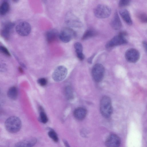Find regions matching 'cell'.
Segmentation results:
<instances>
[{
	"mask_svg": "<svg viewBox=\"0 0 147 147\" xmlns=\"http://www.w3.org/2000/svg\"><path fill=\"white\" fill-rule=\"evenodd\" d=\"M22 126L20 119L16 116H12L9 117L5 123V127L9 132L14 133L18 132Z\"/></svg>",
	"mask_w": 147,
	"mask_h": 147,
	"instance_id": "1",
	"label": "cell"
},
{
	"mask_svg": "<svg viewBox=\"0 0 147 147\" xmlns=\"http://www.w3.org/2000/svg\"><path fill=\"white\" fill-rule=\"evenodd\" d=\"M100 110L102 115L105 117H110L113 112L111 99L107 96L103 97L100 102Z\"/></svg>",
	"mask_w": 147,
	"mask_h": 147,
	"instance_id": "2",
	"label": "cell"
},
{
	"mask_svg": "<svg viewBox=\"0 0 147 147\" xmlns=\"http://www.w3.org/2000/svg\"><path fill=\"white\" fill-rule=\"evenodd\" d=\"M94 14L97 18L103 19L109 17L111 13V9L107 5L104 4L97 5L94 9Z\"/></svg>",
	"mask_w": 147,
	"mask_h": 147,
	"instance_id": "3",
	"label": "cell"
},
{
	"mask_svg": "<svg viewBox=\"0 0 147 147\" xmlns=\"http://www.w3.org/2000/svg\"><path fill=\"white\" fill-rule=\"evenodd\" d=\"M105 73V69L102 64L97 63L93 67L92 75L93 80L96 82L101 81L104 78Z\"/></svg>",
	"mask_w": 147,
	"mask_h": 147,
	"instance_id": "4",
	"label": "cell"
},
{
	"mask_svg": "<svg viewBox=\"0 0 147 147\" xmlns=\"http://www.w3.org/2000/svg\"><path fill=\"white\" fill-rule=\"evenodd\" d=\"M67 74V68L64 66L60 65L57 67L53 72L52 77L55 81L60 82L65 78Z\"/></svg>",
	"mask_w": 147,
	"mask_h": 147,
	"instance_id": "5",
	"label": "cell"
},
{
	"mask_svg": "<svg viewBox=\"0 0 147 147\" xmlns=\"http://www.w3.org/2000/svg\"><path fill=\"white\" fill-rule=\"evenodd\" d=\"M65 21L66 24L70 27L80 28L82 26V24L80 19L71 12H69L66 14Z\"/></svg>",
	"mask_w": 147,
	"mask_h": 147,
	"instance_id": "6",
	"label": "cell"
},
{
	"mask_svg": "<svg viewBox=\"0 0 147 147\" xmlns=\"http://www.w3.org/2000/svg\"><path fill=\"white\" fill-rule=\"evenodd\" d=\"M15 29L17 33L20 35L24 36L28 35L31 31L30 24L28 22H22L16 26Z\"/></svg>",
	"mask_w": 147,
	"mask_h": 147,
	"instance_id": "7",
	"label": "cell"
},
{
	"mask_svg": "<svg viewBox=\"0 0 147 147\" xmlns=\"http://www.w3.org/2000/svg\"><path fill=\"white\" fill-rule=\"evenodd\" d=\"M76 36L75 32L69 28H63L59 34V38L63 42L67 43Z\"/></svg>",
	"mask_w": 147,
	"mask_h": 147,
	"instance_id": "8",
	"label": "cell"
},
{
	"mask_svg": "<svg viewBox=\"0 0 147 147\" xmlns=\"http://www.w3.org/2000/svg\"><path fill=\"white\" fill-rule=\"evenodd\" d=\"M140 53L136 49L131 48L128 49L125 54V57L128 62L131 63L136 62L140 58Z\"/></svg>",
	"mask_w": 147,
	"mask_h": 147,
	"instance_id": "9",
	"label": "cell"
},
{
	"mask_svg": "<svg viewBox=\"0 0 147 147\" xmlns=\"http://www.w3.org/2000/svg\"><path fill=\"white\" fill-rule=\"evenodd\" d=\"M127 42L124 37L119 34L114 36L109 41L106 45V47L107 48H110L125 44Z\"/></svg>",
	"mask_w": 147,
	"mask_h": 147,
	"instance_id": "10",
	"label": "cell"
},
{
	"mask_svg": "<svg viewBox=\"0 0 147 147\" xmlns=\"http://www.w3.org/2000/svg\"><path fill=\"white\" fill-rule=\"evenodd\" d=\"M121 140L120 138L115 134L110 135L107 138L105 144L109 147H117L121 144Z\"/></svg>",
	"mask_w": 147,
	"mask_h": 147,
	"instance_id": "11",
	"label": "cell"
},
{
	"mask_svg": "<svg viewBox=\"0 0 147 147\" xmlns=\"http://www.w3.org/2000/svg\"><path fill=\"white\" fill-rule=\"evenodd\" d=\"M15 25L14 23L12 22H7L5 23L1 31V36L5 38H8Z\"/></svg>",
	"mask_w": 147,
	"mask_h": 147,
	"instance_id": "12",
	"label": "cell"
},
{
	"mask_svg": "<svg viewBox=\"0 0 147 147\" xmlns=\"http://www.w3.org/2000/svg\"><path fill=\"white\" fill-rule=\"evenodd\" d=\"M37 142L36 138L30 137L17 143L15 145L16 147H31L36 144Z\"/></svg>",
	"mask_w": 147,
	"mask_h": 147,
	"instance_id": "13",
	"label": "cell"
},
{
	"mask_svg": "<svg viewBox=\"0 0 147 147\" xmlns=\"http://www.w3.org/2000/svg\"><path fill=\"white\" fill-rule=\"evenodd\" d=\"M59 34L57 31L55 29L48 31L46 34V40L48 43L52 42L59 38Z\"/></svg>",
	"mask_w": 147,
	"mask_h": 147,
	"instance_id": "14",
	"label": "cell"
},
{
	"mask_svg": "<svg viewBox=\"0 0 147 147\" xmlns=\"http://www.w3.org/2000/svg\"><path fill=\"white\" fill-rule=\"evenodd\" d=\"M87 114L86 110L82 107H80L76 108L74 112V115L75 117L79 120H81L84 119L86 117Z\"/></svg>",
	"mask_w": 147,
	"mask_h": 147,
	"instance_id": "15",
	"label": "cell"
},
{
	"mask_svg": "<svg viewBox=\"0 0 147 147\" xmlns=\"http://www.w3.org/2000/svg\"><path fill=\"white\" fill-rule=\"evenodd\" d=\"M111 24L112 28L115 30H119L121 28L122 24L117 12L115 13Z\"/></svg>",
	"mask_w": 147,
	"mask_h": 147,
	"instance_id": "16",
	"label": "cell"
},
{
	"mask_svg": "<svg viewBox=\"0 0 147 147\" xmlns=\"http://www.w3.org/2000/svg\"><path fill=\"white\" fill-rule=\"evenodd\" d=\"M119 13L121 17L128 25H131L132 20L129 12L126 9H122L119 11Z\"/></svg>",
	"mask_w": 147,
	"mask_h": 147,
	"instance_id": "17",
	"label": "cell"
},
{
	"mask_svg": "<svg viewBox=\"0 0 147 147\" xmlns=\"http://www.w3.org/2000/svg\"><path fill=\"white\" fill-rule=\"evenodd\" d=\"M7 95L10 99L13 100L16 99L18 95L17 88L15 86L11 87L7 91Z\"/></svg>",
	"mask_w": 147,
	"mask_h": 147,
	"instance_id": "18",
	"label": "cell"
},
{
	"mask_svg": "<svg viewBox=\"0 0 147 147\" xmlns=\"http://www.w3.org/2000/svg\"><path fill=\"white\" fill-rule=\"evenodd\" d=\"M10 5L6 1H4L1 3L0 7V14L4 16L7 13L10 9Z\"/></svg>",
	"mask_w": 147,
	"mask_h": 147,
	"instance_id": "19",
	"label": "cell"
},
{
	"mask_svg": "<svg viewBox=\"0 0 147 147\" xmlns=\"http://www.w3.org/2000/svg\"><path fill=\"white\" fill-rule=\"evenodd\" d=\"M95 32L93 30H89L84 33L82 37V39L83 40L87 39L88 38L92 37L96 34Z\"/></svg>",
	"mask_w": 147,
	"mask_h": 147,
	"instance_id": "20",
	"label": "cell"
},
{
	"mask_svg": "<svg viewBox=\"0 0 147 147\" xmlns=\"http://www.w3.org/2000/svg\"><path fill=\"white\" fill-rule=\"evenodd\" d=\"M40 110L39 117L40 120L42 123H45L47 122L48 118L46 113L42 111V109L41 108Z\"/></svg>",
	"mask_w": 147,
	"mask_h": 147,
	"instance_id": "21",
	"label": "cell"
},
{
	"mask_svg": "<svg viewBox=\"0 0 147 147\" xmlns=\"http://www.w3.org/2000/svg\"><path fill=\"white\" fill-rule=\"evenodd\" d=\"M49 136L55 142H57L58 138L56 133L54 131L50 130L48 133Z\"/></svg>",
	"mask_w": 147,
	"mask_h": 147,
	"instance_id": "22",
	"label": "cell"
},
{
	"mask_svg": "<svg viewBox=\"0 0 147 147\" xmlns=\"http://www.w3.org/2000/svg\"><path fill=\"white\" fill-rule=\"evenodd\" d=\"M74 48L76 54L82 53L83 47L80 42H77L74 45Z\"/></svg>",
	"mask_w": 147,
	"mask_h": 147,
	"instance_id": "23",
	"label": "cell"
},
{
	"mask_svg": "<svg viewBox=\"0 0 147 147\" xmlns=\"http://www.w3.org/2000/svg\"><path fill=\"white\" fill-rule=\"evenodd\" d=\"M65 92L67 97L69 98H70L73 95L71 87L69 86L66 87L65 88Z\"/></svg>",
	"mask_w": 147,
	"mask_h": 147,
	"instance_id": "24",
	"label": "cell"
},
{
	"mask_svg": "<svg viewBox=\"0 0 147 147\" xmlns=\"http://www.w3.org/2000/svg\"><path fill=\"white\" fill-rule=\"evenodd\" d=\"M131 0H120L119 6L120 7H123L127 6L129 4Z\"/></svg>",
	"mask_w": 147,
	"mask_h": 147,
	"instance_id": "25",
	"label": "cell"
},
{
	"mask_svg": "<svg viewBox=\"0 0 147 147\" xmlns=\"http://www.w3.org/2000/svg\"><path fill=\"white\" fill-rule=\"evenodd\" d=\"M37 82L41 86H45L47 85V81L45 78H41L38 80Z\"/></svg>",
	"mask_w": 147,
	"mask_h": 147,
	"instance_id": "26",
	"label": "cell"
},
{
	"mask_svg": "<svg viewBox=\"0 0 147 147\" xmlns=\"http://www.w3.org/2000/svg\"><path fill=\"white\" fill-rule=\"evenodd\" d=\"M0 50L1 52L5 55L10 56V54L7 49L5 47L3 46H1L0 47Z\"/></svg>",
	"mask_w": 147,
	"mask_h": 147,
	"instance_id": "27",
	"label": "cell"
},
{
	"mask_svg": "<svg viewBox=\"0 0 147 147\" xmlns=\"http://www.w3.org/2000/svg\"><path fill=\"white\" fill-rule=\"evenodd\" d=\"M77 55L78 58L80 60H82L84 58V56L82 53H77Z\"/></svg>",
	"mask_w": 147,
	"mask_h": 147,
	"instance_id": "28",
	"label": "cell"
},
{
	"mask_svg": "<svg viewBox=\"0 0 147 147\" xmlns=\"http://www.w3.org/2000/svg\"><path fill=\"white\" fill-rule=\"evenodd\" d=\"M143 46L146 51L147 52V42L143 41L142 42Z\"/></svg>",
	"mask_w": 147,
	"mask_h": 147,
	"instance_id": "29",
	"label": "cell"
},
{
	"mask_svg": "<svg viewBox=\"0 0 147 147\" xmlns=\"http://www.w3.org/2000/svg\"><path fill=\"white\" fill-rule=\"evenodd\" d=\"M95 55L94 54L92 56H91L90 58L88 59V63H92V59L93 58V57H94Z\"/></svg>",
	"mask_w": 147,
	"mask_h": 147,
	"instance_id": "30",
	"label": "cell"
},
{
	"mask_svg": "<svg viewBox=\"0 0 147 147\" xmlns=\"http://www.w3.org/2000/svg\"><path fill=\"white\" fill-rule=\"evenodd\" d=\"M12 0L13 2L16 3L18 2L19 1V0Z\"/></svg>",
	"mask_w": 147,
	"mask_h": 147,
	"instance_id": "31",
	"label": "cell"
},
{
	"mask_svg": "<svg viewBox=\"0 0 147 147\" xmlns=\"http://www.w3.org/2000/svg\"><path fill=\"white\" fill-rule=\"evenodd\" d=\"M19 69L20 72H21V73L23 72V70H22V69L21 67H19Z\"/></svg>",
	"mask_w": 147,
	"mask_h": 147,
	"instance_id": "32",
	"label": "cell"
},
{
	"mask_svg": "<svg viewBox=\"0 0 147 147\" xmlns=\"http://www.w3.org/2000/svg\"><path fill=\"white\" fill-rule=\"evenodd\" d=\"M4 0V1H5V0Z\"/></svg>",
	"mask_w": 147,
	"mask_h": 147,
	"instance_id": "33",
	"label": "cell"
},
{
	"mask_svg": "<svg viewBox=\"0 0 147 147\" xmlns=\"http://www.w3.org/2000/svg\"></svg>",
	"mask_w": 147,
	"mask_h": 147,
	"instance_id": "34",
	"label": "cell"
}]
</instances>
